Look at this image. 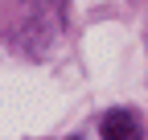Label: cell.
Returning <instances> with one entry per match:
<instances>
[{
    "mask_svg": "<svg viewBox=\"0 0 148 140\" xmlns=\"http://www.w3.org/2000/svg\"><path fill=\"white\" fill-rule=\"evenodd\" d=\"M103 136H107V140H132V136H140L136 115H132V111H111V115L103 119Z\"/></svg>",
    "mask_w": 148,
    "mask_h": 140,
    "instance_id": "cell-1",
    "label": "cell"
}]
</instances>
